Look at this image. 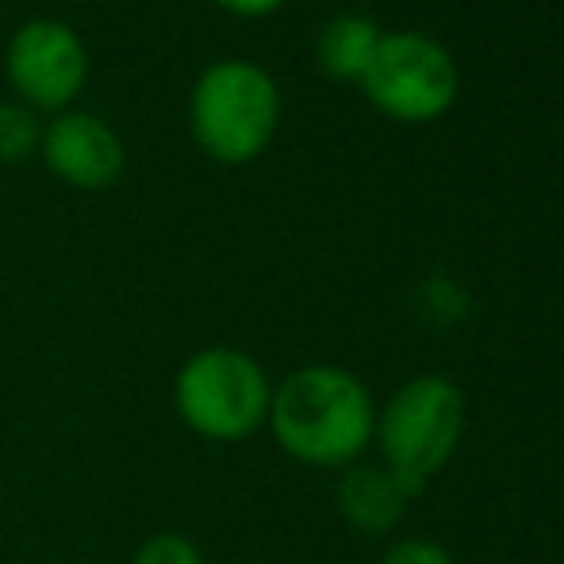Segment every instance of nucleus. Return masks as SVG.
<instances>
[{
  "label": "nucleus",
  "instance_id": "20e7f679",
  "mask_svg": "<svg viewBox=\"0 0 564 564\" xmlns=\"http://www.w3.org/2000/svg\"><path fill=\"white\" fill-rule=\"evenodd\" d=\"M460 434H465V395L449 377L426 372V377H411L388 400V408L377 411L372 442L395 476L423 491L426 480L446 468V460L457 453Z\"/></svg>",
  "mask_w": 564,
  "mask_h": 564
},
{
  "label": "nucleus",
  "instance_id": "0eeeda50",
  "mask_svg": "<svg viewBox=\"0 0 564 564\" xmlns=\"http://www.w3.org/2000/svg\"><path fill=\"white\" fill-rule=\"evenodd\" d=\"M39 158L62 185L82 193L112 188L127 170V147L119 131L105 116L85 108H66L43 127Z\"/></svg>",
  "mask_w": 564,
  "mask_h": 564
},
{
  "label": "nucleus",
  "instance_id": "1a4fd4ad",
  "mask_svg": "<svg viewBox=\"0 0 564 564\" xmlns=\"http://www.w3.org/2000/svg\"><path fill=\"white\" fill-rule=\"evenodd\" d=\"M380 46V28L361 12H341L327 20V28L315 39V58L338 82H361L372 54Z\"/></svg>",
  "mask_w": 564,
  "mask_h": 564
},
{
  "label": "nucleus",
  "instance_id": "9b49d317",
  "mask_svg": "<svg viewBox=\"0 0 564 564\" xmlns=\"http://www.w3.org/2000/svg\"><path fill=\"white\" fill-rule=\"evenodd\" d=\"M131 564H204V557L193 538L177 534V530H162V534H150L134 550Z\"/></svg>",
  "mask_w": 564,
  "mask_h": 564
},
{
  "label": "nucleus",
  "instance_id": "6e6552de",
  "mask_svg": "<svg viewBox=\"0 0 564 564\" xmlns=\"http://www.w3.org/2000/svg\"><path fill=\"white\" fill-rule=\"evenodd\" d=\"M423 491L411 488L403 476H395L388 465H349L338 480V511L361 534H388L400 527L411 499Z\"/></svg>",
  "mask_w": 564,
  "mask_h": 564
},
{
  "label": "nucleus",
  "instance_id": "f03ea898",
  "mask_svg": "<svg viewBox=\"0 0 564 564\" xmlns=\"http://www.w3.org/2000/svg\"><path fill=\"white\" fill-rule=\"evenodd\" d=\"M281 127V89L258 62L219 58L200 69L188 93V131L224 165L261 158Z\"/></svg>",
  "mask_w": 564,
  "mask_h": 564
},
{
  "label": "nucleus",
  "instance_id": "f8f14e48",
  "mask_svg": "<svg viewBox=\"0 0 564 564\" xmlns=\"http://www.w3.org/2000/svg\"><path fill=\"white\" fill-rule=\"evenodd\" d=\"M380 564H457V561L449 557L446 545L426 542V538H403V542H395L392 550L384 553Z\"/></svg>",
  "mask_w": 564,
  "mask_h": 564
},
{
  "label": "nucleus",
  "instance_id": "423d86ee",
  "mask_svg": "<svg viewBox=\"0 0 564 564\" xmlns=\"http://www.w3.org/2000/svg\"><path fill=\"white\" fill-rule=\"evenodd\" d=\"M4 74L15 100L31 112H66L89 82V51L66 20L39 15L12 31Z\"/></svg>",
  "mask_w": 564,
  "mask_h": 564
},
{
  "label": "nucleus",
  "instance_id": "39448f33",
  "mask_svg": "<svg viewBox=\"0 0 564 564\" xmlns=\"http://www.w3.org/2000/svg\"><path fill=\"white\" fill-rule=\"evenodd\" d=\"M457 62L442 43L419 31L380 35L361 89L369 105L400 123H434L457 100Z\"/></svg>",
  "mask_w": 564,
  "mask_h": 564
},
{
  "label": "nucleus",
  "instance_id": "7ed1b4c3",
  "mask_svg": "<svg viewBox=\"0 0 564 564\" xmlns=\"http://www.w3.org/2000/svg\"><path fill=\"white\" fill-rule=\"evenodd\" d=\"M273 380L235 346H204L177 369L173 411L204 442H246L269 423Z\"/></svg>",
  "mask_w": 564,
  "mask_h": 564
},
{
  "label": "nucleus",
  "instance_id": "f257e3e1",
  "mask_svg": "<svg viewBox=\"0 0 564 564\" xmlns=\"http://www.w3.org/2000/svg\"><path fill=\"white\" fill-rule=\"evenodd\" d=\"M265 426L292 460L338 468L372 446L377 403L361 377L341 365H304L273 384Z\"/></svg>",
  "mask_w": 564,
  "mask_h": 564
},
{
  "label": "nucleus",
  "instance_id": "ddd939ff",
  "mask_svg": "<svg viewBox=\"0 0 564 564\" xmlns=\"http://www.w3.org/2000/svg\"><path fill=\"white\" fill-rule=\"evenodd\" d=\"M224 12H230V15H269V12H276V8L284 4V0H216Z\"/></svg>",
  "mask_w": 564,
  "mask_h": 564
},
{
  "label": "nucleus",
  "instance_id": "9d476101",
  "mask_svg": "<svg viewBox=\"0 0 564 564\" xmlns=\"http://www.w3.org/2000/svg\"><path fill=\"white\" fill-rule=\"evenodd\" d=\"M43 142V123L39 112H31L20 100H0V162L20 165L39 154Z\"/></svg>",
  "mask_w": 564,
  "mask_h": 564
}]
</instances>
